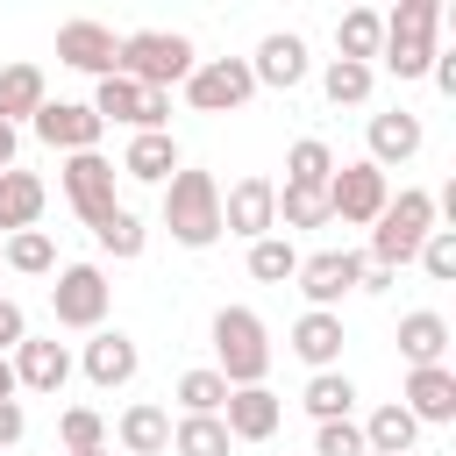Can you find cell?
<instances>
[{
  "label": "cell",
  "instance_id": "ba28073f",
  "mask_svg": "<svg viewBox=\"0 0 456 456\" xmlns=\"http://www.w3.org/2000/svg\"><path fill=\"white\" fill-rule=\"evenodd\" d=\"M249 93H256L249 57H200L192 78H185V107H192V114H235Z\"/></svg>",
  "mask_w": 456,
  "mask_h": 456
},
{
  "label": "cell",
  "instance_id": "30bf717a",
  "mask_svg": "<svg viewBox=\"0 0 456 456\" xmlns=\"http://www.w3.org/2000/svg\"><path fill=\"white\" fill-rule=\"evenodd\" d=\"M221 235H242V242H264V235H278V185L271 178H235L228 192H221Z\"/></svg>",
  "mask_w": 456,
  "mask_h": 456
},
{
  "label": "cell",
  "instance_id": "d6a6232c",
  "mask_svg": "<svg viewBox=\"0 0 456 456\" xmlns=\"http://www.w3.org/2000/svg\"><path fill=\"white\" fill-rule=\"evenodd\" d=\"M93 242L114 256V264H135L142 256V242H150V228H142V214H128V207H114L100 228H93Z\"/></svg>",
  "mask_w": 456,
  "mask_h": 456
},
{
  "label": "cell",
  "instance_id": "6da1fadb",
  "mask_svg": "<svg viewBox=\"0 0 456 456\" xmlns=\"http://www.w3.org/2000/svg\"><path fill=\"white\" fill-rule=\"evenodd\" d=\"M192 64H200V50H192V36H178V28H135V36H121V57H114V71H121L128 86H142V93L185 86Z\"/></svg>",
  "mask_w": 456,
  "mask_h": 456
},
{
  "label": "cell",
  "instance_id": "1f68e13d",
  "mask_svg": "<svg viewBox=\"0 0 456 456\" xmlns=\"http://www.w3.org/2000/svg\"><path fill=\"white\" fill-rule=\"evenodd\" d=\"M86 107H93L100 121H121V128H142V86H128L121 71H114V78H100Z\"/></svg>",
  "mask_w": 456,
  "mask_h": 456
},
{
  "label": "cell",
  "instance_id": "8992f818",
  "mask_svg": "<svg viewBox=\"0 0 456 456\" xmlns=\"http://www.w3.org/2000/svg\"><path fill=\"white\" fill-rule=\"evenodd\" d=\"M107 306H114V285H107L100 264H57V285H50V314H57V328L93 335V328H107Z\"/></svg>",
  "mask_w": 456,
  "mask_h": 456
},
{
  "label": "cell",
  "instance_id": "d6986e66",
  "mask_svg": "<svg viewBox=\"0 0 456 456\" xmlns=\"http://www.w3.org/2000/svg\"><path fill=\"white\" fill-rule=\"evenodd\" d=\"M342 314H321V306H306L299 321H292V335H285V349L306 363V370H335L342 363Z\"/></svg>",
  "mask_w": 456,
  "mask_h": 456
},
{
  "label": "cell",
  "instance_id": "f546056e",
  "mask_svg": "<svg viewBox=\"0 0 456 456\" xmlns=\"http://www.w3.org/2000/svg\"><path fill=\"white\" fill-rule=\"evenodd\" d=\"M235 442H228V428H221V413H178L171 420V456H228Z\"/></svg>",
  "mask_w": 456,
  "mask_h": 456
},
{
  "label": "cell",
  "instance_id": "b9f144b4",
  "mask_svg": "<svg viewBox=\"0 0 456 456\" xmlns=\"http://www.w3.org/2000/svg\"><path fill=\"white\" fill-rule=\"evenodd\" d=\"M28 435V413H21V399H0V456H14V442Z\"/></svg>",
  "mask_w": 456,
  "mask_h": 456
},
{
  "label": "cell",
  "instance_id": "44dd1931",
  "mask_svg": "<svg viewBox=\"0 0 456 456\" xmlns=\"http://www.w3.org/2000/svg\"><path fill=\"white\" fill-rule=\"evenodd\" d=\"M43 200H50V185L36 171H0V242L21 235V228H36L43 221Z\"/></svg>",
  "mask_w": 456,
  "mask_h": 456
},
{
  "label": "cell",
  "instance_id": "4316f807",
  "mask_svg": "<svg viewBox=\"0 0 456 456\" xmlns=\"http://www.w3.org/2000/svg\"><path fill=\"white\" fill-rule=\"evenodd\" d=\"M378 43H385V14H378V7H349V14L335 21V57L370 64V57H378Z\"/></svg>",
  "mask_w": 456,
  "mask_h": 456
},
{
  "label": "cell",
  "instance_id": "5b68a950",
  "mask_svg": "<svg viewBox=\"0 0 456 456\" xmlns=\"http://www.w3.org/2000/svg\"><path fill=\"white\" fill-rule=\"evenodd\" d=\"M214 370L228 378V392L264 385V370H271V335H264V321H256L249 306H221V314H214Z\"/></svg>",
  "mask_w": 456,
  "mask_h": 456
},
{
  "label": "cell",
  "instance_id": "f6af8a7d",
  "mask_svg": "<svg viewBox=\"0 0 456 456\" xmlns=\"http://www.w3.org/2000/svg\"><path fill=\"white\" fill-rule=\"evenodd\" d=\"M93 456H107V449H93Z\"/></svg>",
  "mask_w": 456,
  "mask_h": 456
},
{
  "label": "cell",
  "instance_id": "d4e9b609",
  "mask_svg": "<svg viewBox=\"0 0 456 456\" xmlns=\"http://www.w3.org/2000/svg\"><path fill=\"white\" fill-rule=\"evenodd\" d=\"M43 100H50L43 64H0V121H7V128H14V121H36Z\"/></svg>",
  "mask_w": 456,
  "mask_h": 456
},
{
  "label": "cell",
  "instance_id": "74e56055",
  "mask_svg": "<svg viewBox=\"0 0 456 456\" xmlns=\"http://www.w3.org/2000/svg\"><path fill=\"white\" fill-rule=\"evenodd\" d=\"M292 228H328V192L278 185V235H292Z\"/></svg>",
  "mask_w": 456,
  "mask_h": 456
},
{
  "label": "cell",
  "instance_id": "7a4b0ae2",
  "mask_svg": "<svg viewBox=\"0 0 456 456\" xmlns=\"http://www.w3.org/2000/svg\"><path fill=\"white\" fill-rule=\"evenodd\" d=\"M164 228H171L178 249H214L221 242V185H214V171L178 164L164 178Z\"/></svg>",
  "mask_w": 456,
  "mask_h": 456
},
{
  "label": "cell",
  "instance_id": "f35d334b",
  "mask_svg": "<svg viewBox=\"0 0 456 456\" xmlns=\"http://www.w3.org/2000/svg\"><path fill=\"white\" fill-rule=\"evenodd\" d=\"M420 271H428L435 285L456 278V228H428V242H420Z\"/></svg>",
  "mask_w": 456,
  "mask_h": 456
},
{
  "label": "cell",
  "instance_id": "484cf974",
  "mask_svg": "<svg viewBox=\"0 0 456 456\" xmlns=\"http://www.w3.org/2000/svg\"><path fill=\"white\" fill-rule=\"evenodd\" d=\"M328 178H335V150H328L321 135H299V142L285 150V185H292V192H328Z\"/></svg>",
  "mask_w": 456,
  "mask_h": 456
},
{
  "label": "cell",
  "instance_id": "9a60e30c",
  "mask_svg": "<svg viewBox=\"0 0 456 456\" xmlns=\"http://www.w3.org/2000/svg\"><path fill=\"white\" fill-rule=\"evenodd\" d=\"M278 420H285V399H278L271 385H242V392H228V406H221L228 442H271Z\"/></svg>",
  "mask_w": 456,
  "mask_h": 456
},
{
  "label": "cell",
  "instance_id": "9c48e42d",
  "mask_svg": "<svg viewBox=\"0 0 456 456\" xmlns=\"http://www.w3.org/2000/svg\"><path fill=\"white\" fill-rule=\"evenodd\" d=\"M114 164L100 157V150H78V157H64V171H57V185H64V200H71V214L86 221V228H100L121 200H114Z\"/></svg>",
  "mask_w": 456,
  "mask_h": 456
},
{
  "label": "cell",
  "instance_id": "5bb4252c",
  "mask_svg": "<svg viewBox=\"0 0 456 456\" xmlns=\"http://www.w3.org/2000/svg\"><path fill=\"white\" fill-rule=\"evenodd\" d=\"M399 406L413 413V428H449V420H456V370H449V363L406 370V392H399Z\"/></svg>",
  "mask_w": 456,
  "mask_h": 456
},
{
  "label": "cell",
  "instance_id": "603a6c76",
  "mask_svg": "<svg viewBox=\"0 0 456 456\" xmlns=\"http://www.w3.org/2000/svg\"><path fill=\"white\" fill-rule=\"evenodd\" d=\"M114 442H121L128 456H164V449H171V413H164L157 399H135V406L114 420Z\"/></svg>",
  "mask_w": 456,
  "mask_h": 456
},
{
  "label": "cell",
  "instance_id": "7bdbcfd3",
  "mask_svg": "<svg viewBox=\"0 0 456 456\" xmlns=\"http://www.w3.org/2000/svg\"><path fill=\"white\" fill-rule=\"evenodd\" d=\"M14 142H21V135H14L7 121H0V171H14Z\"/></svg>",
  "mask_w": 456,
  "mask_h": 456
},
{
  "label": "cell",
  "instance_id": "7402d4cb",
  "mask_svg": "<svg viewBox=\"0 0 456 456\" xmlns=\"http://www.w3.org/2000/svg\"><path fill=\"white\" fill-rule=\"evenodd\" d=\"M399 356H406L413 370L442 363V356H449V321H442L435 306H413V314H399Z\"/></svg>",
  "mask_w": 456,
  "mask_h": 456
},
{
  "label": "cell",
  "instance_id": "4fadbf2b",
  "mask_svg": "<svg viewBox=\"0 0 456 456\" xmlns=\"http://www.w3.org/2000/svg\"><path fill=\"white\" fill-rule=\"evenodd\" d=\"M114 57H121V36L107 21H64L57 28V64H71L86 78H114Z\"/></svg>",
  "mask_w": 456,
  "mask_h": 456
},
{
  "label": "cell",
  "instance_id": "ac0fdd59",
  "mask_svg": "<svg viewBox=\"0 0 456 456\" xmlns=\"http://www.w3.org/2000/svg\"><path fill=\"white\" fill-rule=\"evenodd\" d=\"M306 36H292V28H271L264 43H256V57H249V78L256 86H278V93H292L299 78H306Z\"/></svg>",
  "mask_w": 456,
  "mask_h": 456
},
{
  "label": "cell",
  "instance_id": "d590c367",
  "mask_svg": "<svg viewBox=\"0 0 456 456\" xmlns=\"http://www.w3.org/2000/svg\"><path fill=\"white\" fill-rule=\"evenodd\" d=\"M57 442H64V456H93V449H107V420L93 406H64L57 413Z\"/></svg>",
  "mask_w": 456,
  "mask_h": 456
},
{
  "label": "cell",
  "instance_id": "ffe728a7",
  "mask_svg": "<svg viewBox=\"0 0 456 456\" xmlns=\"http://www.w3.org/2000/svg\"><path fill=\"white\" fill-rule=\"evenodd\" d=\"M420 142H428L420 114H406V107H392V114H370V164H378V171H392V164H413V157H420Z\"/></svg>",
  "mask_w": 456,
  "mask_h": 456
},
{
  "label": "cell",
  "instance_id": "8fae6325",
  "mask_svg": "<svg viewBox=\"0 0 456 456\" xmlns=\"http://www.w3.org/2000/svg\"><path fill=\"white\" fill-rule=\"evenodd\" d=\"M356 278H363V256H356V249H314V256H299V271H292V285H299L306 306H321V314H335L342 292H356Z\"/></svg>",
  "mask_w": 456,
  "mask_h": 456
},
{
  "label": "cell",
  "instance_id": "7c38bea8",
  "mask_svg": "<svg viewBox=\"0 0 456 456\" xmlns=\"http://www.w3.org/2000/svg\"><path fill=\"white\" fill-rule=\"evenodd\" d=\"M28 128H36V142H50V150H64V157L100 150V135H107V121H100L86 100H43Z\"/></svg>",
  "mask_w": 456,
  "mask_h": 456
},
{
  "label": "cell",
  "instance_id": "ab89813d",
  "mask_svg": "<svg viewBox=\"0 0 456 456\" xmlns=\"http://www.w3.org/2000/svg\"><path fill=\"white\" fill-rule=\"evenodd\" d=\"M314 456H370V449H363V428H356V420H321Z\"/></svg>",
  "mask_w": 456,
  "mask_h": 456
},
{
  "label": "cell",
  "instance_id": "cb8c5ba5",
  "mask_svg": "<svg viewBox=\"0 0 456 456\" xmlns=\"http://www.w3.org/2000/svg\"><path fill=\"white\" fill-rule=\"evenodd\" d=\"M178 171V142H171V128H157V135H128V150H121V178H135V185H164Z\"/></svg>",
  "mask_w": 456,
  "mask_h": 456
},
{
  "label": "cell",
  "instance_id": "836d02e7",
  "mask_svg": "<svg viewBox=\"0 0 456 456\" xmlns=\"http://www.w3.org/2000/svg\"><path fill=\"white\" fill-rule=\"evenodd\" d=\"M292 271H299L292 235H264V242H249V278H256V285H285Z\"/></svg>",
  "mask_w": 456,
  "mask_h": 456
},
{
  "label": "cell",
  "instance_id": "3957f363",
  "mask_svg": "<svg viewBox=\"0 0 456 456\" xmlns=\"http://www.w3.org/2000/svg\"><path fill=\"white\" fill-rule=\"evenodd\" d=\"M442 50V0H399L385 14V43H378V64L392 78H428Z\"/></svg>",
  "mask_w": 456,
  "mask_h": 456
},
{
  "label": "cell",
  "instance_id": "2e32d148",
  "mask_svg": "<svg viewBox=\"0 0 456 456\" xmlns=\"http://www.w3.org/2000/svg\"><path fill=\"white\" fill-rule=\"evenodd\" d=\"M78 370H86L100 392H114V385H128V378L142 370V349H135V335H121V328H93V342H86Z\"/></svg>",
  "mask_w": 456,
  "mask_h": 456
},
{
  "label": "cell",
  "instance_id": "f1b7e54d",
  "mask_svg": "<svg viewBox=\"0 0 456 456\" xmlns=\"http://www.w3.org/2000/svg\"><path fill=\"white\" fill-rule=\"evenodd\" d=\"M413 435H420V428H413V413H406L399 399H385V406L363 420V449H370V456H406Z\"/></svg>",
  "mask_w": 456,
  "mask_h": 456
},
{
  "label": "cell",
  "instance_id": "e0dca14e",
  "mask_svg": "<svg viewBox=\"0 0 456 456\" xmlns=\"http://www.w3.org/2000/svg\"><path fill=\"white\" fill-rule=\"evenodd\" d=\"M7 363H14V392H64V378H71V349L57 335H28Z\"/></svg>",
  "mask_w": 456,
  "mask_h": 456
},
{
  "label": "cell",
  "instance_id": "60d3db41",
  "mask_svg": "<svg viewBox=\"0 0 456 456\" xmlns=\"http://www.w3.org/2000/svg\"><path fill=\"white\" fill-rule=\"evenodd\" d=\"M21 342H28V314H21L14 299H0V356H14Z\"/></svg>",
  "mask_w": 456,
  "mask_h": 456
},
{
  "label": "cell",
  "instance_id": "52a82bcc",
  "mask_svg": "<svg viewBox=\"0 0 456 456\" xmlns=\"http://www.w3.org/2000/svg\"><path fill=\"white\" fill-rule=\"evenodd\" d=\"M385 200H392V185H385V171H378L370 157H356V164H335V178H328V221L370 228V221L385 214Z\"/></svg>",
  "mask_w": 456,
  "mask_h": 456
},
{
  "label": "cell",
  "instance_id": "8d00e7d4",
  "mask_svg": "<svg viewBox=\"0 0 456 456\" xmlns=\"http://www.w3.org/2000/svg\"><path fill=\"white\" fill-rule=\"evenodd\" d=\"M370 64H349V57H328V71H321V86H328V100L335 107H363L370 100Z\"/></svg>",
  "mask_w": 456,
  "mask_h": 456
},
{
  "label": "cell",
  "instance_id": "ee69618b",
  "mask_svg": "<svg viewBox=\"0 0 456 456\" xmlns=\"http://www.w3.org/2000/svg\"><path fill=\"white\" fill-rule=\"evenodd\" d=\"M0 399H14V363L0 356Z\"/></svg>",
  "mask_w": 456,
  "mask_h": 456
},
{
  "label": "cell",
  "instance_id": "83f0119b",
  "mask_svg": "<svg viewBox=\"0 0 456 456\" xmlns=\"http://www.w3.org/2000/svg\"><path fill=\"white\" fill-rule=\"evenodd\" d=\"M299 406H306L314 420H349V406H356V378H349V370H314L306 392H299Z\"/></svg>",
  "mask_w": 456,
  "mask_h": 456
},
{
  "label": "cell",
  "instance_id": "4dcf8cb0",
  "mask_svg": "<svg viewBox=\"0 0 456 456\" xmlns=\"http://www.w3.org/2000/svg\"><path fill=\"white\" fill-rule=\"evenodd\" d=\"M0 264L21 271V278H50V271H57V242H50L43 228H21V235L0 242Z\"/></svg>",
  "mask_w": 456,
  "mask_h": 456
},
{
  "label": "cell",
  "instance_id": "e575fe53",
  "mask_svg": "<svg viewBox=\"0 0 456 456\" xmlns=\"http://www.w3.org/2000/svg\"><path fill=\"white\" fill-rule=\"evenodd\" d=\"M171 399H178L185 413H221V406H228V378H221L214 363H200V370H185V378H178V392H171Z\"/></svg>",
  "mask_w": 456,
  "mask_h": 456
},
{
  "label": "cell",
  "instance_id": "277c9868",
  "mask_svg": "<svg viewBox=\"0 0 456 456\" xmlns=\"http://www.w3.org/2000/svg\"><path fill=\"white\" fill-rule=\"evenodd\" d=\"M435 192H420V185H406L399 200H385V214L370 221V256L363 264H378V271H399V264H413L420 256V242H428V228H435Z\"/></svg>",
  "mask_w": 456,
  "mask_h": 456
}]
</instances>
